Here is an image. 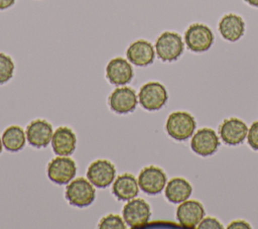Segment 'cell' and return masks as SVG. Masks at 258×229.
I'll list each match as a JSON object with an SVG mask.
<instances>
[{
    "label": "cell",
    "instance_id": "obj_17",
    "mask_svg": "<svg viewBox=\"0 0 258 229\" xmlns=\"http://www.w3.org/2000/svg\"><path fill=\"white\" fill-rule=\"evenodd\" d=\"M50 142L52 150L56 155L69 156L76 149L77 137L71 128L60 126L53 132Z\"/></svg>",
    "mask_w": 258,
    "mask_h": 229
},
{
    "label": "cell",
    "instance_id": "obj_16",
    "mask_svg": "<svg viewBox=\"0 0 258 229\" xmlns=\"http://www.w3.org/2000/svg\"><path fill=\"white\" fill-rule=\"evenodd\" d=\"M126 56L133 65L137 67H146L153 63L155 50L149 41L145 39H138L128 46Z\"/></svg>",
    "mask_w": 258,
    "mask_h": 229
},
{
    "label": "cell",
    "instance_id": "obj_22",
    "mask_svg": "<svg viewBox=\"0 0 258 229\" xmlns=\"http://www.w3.org/2000/svg\"><path fill=\"white\" fill-rule=\"evenodd\" d=\"M14 73V63L6 53L0 52V84L8 82Z\"/></svg>",
    "mask_w": 258,
    "mask_h": 229
},
{
    "label": "cell",
    "instance_id": "obj_2",
    "mask_svg": "<svg viewBox=\"0 0 258 229\" xmlns=\"http://www.w3.org/2000/svg\"><path fill=\"white\" fill-rule=\"evenodd\" d=\"M66 199L77 208L90 206L96 197V191L93 184L85 178H77L70 182L66 188Z\"/></svg>",
    "mask_w": 258,
    "mask_h": 229
},
{
    "label": "cell",
    "instance_id": "obj_8",
    "mask_svg": "<svg viewBox=\"0 0 258 229\" xmlns=\"http://www.w3.org/2000/svg\"><path fill=\"white\" fill-rule=\"evenodd\" d=\"M166 175L158 166L149 165L143 167L138 175V186L142 192L148 195H157L166 185Z\"/></svg>",
    "mask_w": 258,
    "mask_h": 229
},
{
    "label": "cell",
    "instance_id": "obj_13",
    "mask_svg": "<svg viewBox=\"0 0 258 229\" xmlns=\"http://www.w3.org/2000/svg\"><path fill=\"white\" fill-rule=\"evenodd\" d=\"M134 72L130 63L120 56L112 59L106 67V78L115 86H125L133 79Z\"/></svg>",
    "mask_w": 258,
    "mask_h": 229
},
{
    "label": "cell",
    "instance_id": "obj_28",
    "mask_svg": "<svg viewBox=\"0 0 258 229\" xmlns=\"http://www.w3.org/2000/svg\"><path fill=\"white\" fill-rule=\"evenodd\" d=\"M249 5L253 7H258V0H245Z\"/></svg>",
    "mask_w": 258,
    "mask_h": 229
},
{
    "label": "cell",
    "instance_id": "obj_11",
    "mask_svg": "<svg viewBox=\"0 0 258 229\" xmlns=\"http://www.w3.org/2000/svg\"><path fill=\"white\" fill-rule=\"evenodd\" d=\"M137 103V95L135 91L129 87L116 88L108 98V104L111 110L118 114L133 112Z\"/></svg>",
    "mask_w": 258,
    "mask_h": 229
},
{
    "label": "cell",
    "instance_id": "obj_4",
    "mask_svg": "<svg viewBox=\"0 0 258 229\" xmlns=\"http://www.w3.org/2000/svg\"><path fill=\"white\" fill-rule=\"evenodd\" d=\"M168 95L165 87L158 82L144 84L138 93L140 105L147 111H157L167 102Z\"/></svg>",
    "mask_w": 258,
    "mask_h": 229
},
{
    "label": "cell",
    "instance_id": "obj_20",
    "mask_svg": "<svg viewBox=\"0 0 258 229\" xmlns=\"http://www.w3.org/2000/svg\"><path fill=\"white\" fill-rule=\"evenodd\" d=\"M191 192L192 187L188 181L182 178H173L166 183L164 195L170 203L177 204L187 200Z\"/></svg>",
    "mask_w": 258,
    "mask_h": 229
},
{
    "label": "cell",
    "instance_id": "obj_25",
    "mask_svg": "<svg viewBox=\"0 0 258 229\" xmlns=\"http://www.w3.org/2000/svg\"><path fill=\"white\" fill-rule=\"evenodd\" d=\"M198 227L200 229H222L223 225L218 219L214 217H207L202 219Z\"/></svg>",
    "mask_w": 258,
    "mask_h": 229
},
{
    "label": "cell",
    "instance_id": "obj_14",
    "mask_svg": "<svg viewBox=\"0 0 258 229\" xmlns=\"http://www.w3.org/2000/svg\"><path fill=\"white\" fill-rule=\"evenodd\" d=\"M204 216V206L197 200H185L176 209V219L185 228L197 227Z\"/></svg>",
    "mask_w": 258,
    "mask_h": 229
},
{
    "label": "cell",
    "instance_id": "obj_12",
    "mask_svg": "<svg viewBox=\"0 0 258 229\" xmlns=\"http://www.w3.org/2000/svg\"><path fill=\"white\" fill-rule=\"evenodd\" d=\"M219 134L222 140L228 145L241 144L248 134V126L239 118L231 117L225 119L220 127Z\"/></svg>",
    "mask_w": 258,
    "mask_h": 229
},
{
    "label": "cell",
    "instance_id": "obj_10",
    "mask_svg": "<svg viewBox=\"0 0 258 229\" xmlns=\"http://www.w3.org/2000/svg\"><path fill=\"white\" fill-rule=\"evenodd\" d=\"M220 145L219 137L212 128H201L191 137L190 147L192 151L201 156L214 154Z\"/></svg>",
    "mask_w": 258,
    "mask_h": 229
},
{
    "label": "cell",
    "instance_id": "obj_23",
    "mask_svg": "<svg viewBox=\"0 0 258 229\" xmlns=\"http://www.w3.org/2000/svg\"><path fill=\"white\" fill-rule=\"evenodd\" d=\"M98 227L101 229H125L126 225L124 219L119 215L109 214L100 220Z\"/></svg>",
    "mask_w": 258,
    "mask_h": 229
},
{
    "label": "cell",
    "instance_id": "obj_15",
    "mask_svg": "<svg viewBox=\"0 0 258 229\" xmlns=\"http://www.w3.org/2000/svg\"><path fill=\"white\" fill-rule=\"evenodd\" d=\"M25 134L31 146L36 148L45 147L51 141L52 126L44 119H35L27 125Z\"/></svg>",
    "mask_w": 258,
    "mask_h": 229
},
{
    "label": "cell",
    "instance_id": "obj_29",
    "mask_svg": "<svg viewBox=\"0 0 258 229\" xmlns=\"http://www.w3.org/2000/svg\"><path fill=\"white\" fill-rule=\"evenodd\" d=\"M2 147H3V143H2V139L0 138V153L2 151Z\"/></svg>",
    "mask_w": 258,
    "mask_h": 229
},
{
    "label": "cell",
    "instance_id": "obj_6",
    "mask_svg": "<svg viewBox=\"0 0 258 229\" xmlns=\"http://www.w3.org/2000/svg\"><path fill=\"white\" fill-rule=\"evenodd\" d=\"M122 216L125 223L131 228H139L148 223L151 210L149 204L140 198L129 200L122 210Z\"/></svg>",
    "mask_w": 258,
    "mask_h": 229
},
{
    "label": "cell",
    "instance_id": "obj_5",
    "mask_svg": "<svg viewBox=\"0 0 258 229\" xmlns=\"http://www.w3.org/2000/svg\"><path fill=\"white\" fill-rule=\"evenodd\" d=\"M186 47L194 52L207 51L214 42V34L209 26L203 23H194L184 32Z\"/></svg>",
    "mask_w": 258,
    "mask_h": 229
},
{
    "label": "cell",
    "instance_id": "obj_9",
    "mask_svg": "<svg viewBox=\"0 0 258 229\" xmlns=\"http://www.w3.org/2000/svg\"><path fill=\"white\" fill-rule=\"evenodd\" d=\"M116 176L114 164L107 159H97L93 161L87 170V179L93 186L104 189L111 185Z\"/></svg>",
    "mask_w": 258,
    "mask_h": 229
},
{
    "label": "cell",
    "instance_id": "obj_26",
    "mask_svg": "<svg viewBox=\"0 0 258 229\" xmlns=\"http://www.w3.org/2000/svg\"><path fill=\"white\" fill-rule=\"evenodd\" d=\"M228 228L229 229H237V228H239V229H250L251 228V226H250V224L248 223V222H246V221H244V220H235V221H233V222H231L229 225H228Z\"/></svg>",
    "mask_w": 258,
    "mask_h": 229
},
{
    "label": "cell",
    "instance_id": "obj_18",
    "mask_svg": "<svg viewBox=\"0 0 258 229\" xmlns=\"http://www.w3.org/2000/svg\"><path fill=\"white\" fill-rule=\"evenodd\" d=\"M219 31L224 39L232 42L237 41L244 34L245 22L242 17L237 14H226L219 22Z\"/></svg>",
    "mask_w": 258,
    "mask_h": 229
},
{
    "label": "cell",
    "instance_id": "obj_7",
    "mask_svg": "<svg viewBox=\"0 0 258 229\" xmlns=\"http://www.w3.org/2000/svg\"><path fill=\"white\" fill-rule=\"evenodd\" d=\"M77 174L76 162L69 156L57 155L47 164V177L56 185L69 184Z\"/></svg>",
    "mask_w": 258,
    "mask_h": 229
},
{
    "label": "cell",
    "instance_id": "obj_27",
    "mask_svg": "<svg viewBox=\"0 0 258 229\" xmlns=\"http://www.w3.org/2000/svg\"><path fill=\"white\" fill-rule=\"evenodd\" d=\"M15 3V0H0V10L7 9Z\"/></svg>",
    "mask_w": 258,
    "mask_h": 229
},
{
    "label": "cell",
    "instance_id": "obj_3",
    "mask_svg": "<svg viewBox=\"0 0 258 229\" xmlns=\"http://www.w3.org/2000/svg\"><path fill=\"white\" fill-rule=\"evenodd\" d=\"M184 43L181 36L173 31L162 32L155 41V51L162 62L176 61L183 52Z\"/></svg>",
    "mask_w": 258,
    "mask_h": 229
},
{
    "label": "cell",
    "instance_id": "obj_24",
    "mask_svg": "<svg viewBox=\"0 0 258 229\" xmlns=\"http://www.w3.org/2000/svg\"><path fill=\"white\" fill-rule=\"evenodd\" d=\"M247 139H248V144L250 147L256 151H258V120L254 121L250 128L248 129V134H247Z\"/></svg>",
    "mask_w": 258,
    "mask_h": 229
},
{
    "label": "cell",
    "instance_id": "obj_19",
    "mask_svg": "<svg viewBox=\"0 0 258 229\" xmlns=\"http://www.w3.org/2000/svg\"><path fill=\"white\" fill-rule=\"evenodd\" d=\"M137 180L131 174H122L117 177L112 186V193L119 201H129L138 195Z\"/></svg>",
    "mask_w": 258,
    "mask_h": 229
},
{
    "label": "cell",
    "instance_id": "obj_1",
    "mask_svg": "<svg viewBox=\"0 0 258 229\" xmlns=\"http://www.w3.org/2000/svg\"><path fill=\"white\" fill-rule=\"evenodd\" d=\"M195 117L185 111H175L169 114L165 123L167 134L178 141L189 138L196 129Z\"/></svg>",
    "mask_w": 258,
    "mask_h": 229
},
{
    "label": "cell",
    "instance_id": "obj_21",
    "mask_svg": "<svg viewBox=\"0 0 258 229\" xmlns=\"http://www.w3.org/2000/svg\"><path fill=\"white\" fill-rule=\"evenodd\" d=\"M1 139L6 150L10 152H16L24 147L26 134L21 127L17 125H11L3 131Z\"/></svg>",
    "mask_w": 258,
    "mask_h": 229
}]
</instances>
